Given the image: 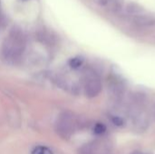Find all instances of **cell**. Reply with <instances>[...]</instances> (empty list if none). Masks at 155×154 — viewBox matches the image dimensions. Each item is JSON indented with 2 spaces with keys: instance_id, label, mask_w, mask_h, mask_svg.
Instances as JSON below:
<instances>
[{
  "instance_id": "cell-9",
  "label": "cell",
  "mask_w": 155,
  "mask_h": 154,
  "mask_svg": "<svg viewBox=\"0 0 155 154\" xmlns=\"http://www.w3.org/2000/svg\"><path fill=\"white\" fill-rule=\"evenodd\" d=\"M111 120H112V123H114V125L118 126V127H121L124 124V120L122 116L120 115H112L111 117Z\"/></svg>"
},
{
  "instance_id": "cell-2",
  "label": "cell",
  "mask_w": 155,
  "mask_h": 154,
  "mask_svg": "<svg viewBox=\"0 0 155 154\" xmlns=\"http://www.w3.org/2000/svg\"><path fill=\"white\" fill-rule=\"evenodd\" d=\"M78 128V120L71 113H62L56 122V131L57 133L66 139L71 137Z\"/></svg>"
},
{
  "instance_id": "cell-4",
  "label": "cell",
  "mask_w": 155,
  "mask_h": 154,
  "mask_svg": "<svg viewBox=\"0 0 155 154\" xmlns=\"http://www.w3.org/2000/svg\"><path fill=\"white\" fill-rule=\"evenodd\" d=\"M109 91L111 96L115 101H120L124 93V84L118 77H114L110 81Z\"/></svg>"
},
{
  "instance_id": "cell-15",
  "label": "cell",
  "mask_w": 155,
  "mask_h": 154,
  "mask_svg": "<svg viewBox=\"0 0 155 154\" xmlns=\"http://www.w3.org/2000/svg\"><path fill=\"white\" fill-rule=\"evenodd\" d=\"M154 116H155V106H154Z\"/></svg>"
},
{
  "instance_id": "cell-8",
  "label": "cell",
  "mask_w": 155,
  "mask_h": 154,
  "mask_svg": "<svg viewBox=\"0 0 155 154\" xmlns=\"http://www.w3.org/2000/svg\"><path fill=\"white\" fill-rule=\"evenodd\" d=\"M82 64H83V59L80 57H74L69 61V65L73 69H78L79 67L82 66Z\"/></svg>"
},
{
  "instance_id": "cell-13",
  "label": "cell",
  "mask_w": 155,
  "mask_h": 154,
  "mask_svg": "<svg viewBox=\"0 0 155 154\" xmlns=\"http://www.w3.org/2000/svg\"><path fill=\"white\" fill-rule=\"evenodd\" d=\"M5 24V17L0 14V27H1V26H4Z\"/></svg>"
},
{
  "instance_id": "cell-5",
  "label": "cell",
  "mask_w": 155,
  "mask_h": 154,
  "mask_svg": "<svg viewBox=\"0 0 155 154\" xmlns=\"http://www.w3.org/2000/svg\"><path fill=\"white\" fill-rule=\"evenodd\" d=\"M134 22L136 25L141 26H148L152 25L155 23V19L152 16L148 15H138L134 18Z\"/></svg>"
},
{
  "instance_id": "cell-7",
  "label": "cell",
  "mask_w": 155,
  "mask_h": 154,
  "mask_svg": "<svg viewBox=\"0 0 155 154\" xmlns=\"http://www.w3.org/2000/svg\"><path fill=\"white\" fill-rule=\"evenodd\" d=\"M79 154H95V145L93 143H89V144L84 145L81 149Z\"/></svg>"
},
{
  "instance_id": "cell-14",
  "label": "cell",
  "mask_w": 155,
  "mask_h": 154,
  "mask_svg": "<svg viewBox=\"0 0 155 154\" xmlns=\"http://www.w3.org/2000/svg\"><path fill=\"white\" fill-rule=\"evenodd\" d=\"M134 154H141V153H140V152H135Z\"/></svg>"
},
{
  "instance_id": "cell-11",
  "label": "cell",
  "mask_w": 155,
  "mask_h": 154,
  "mask_svg": "<svg viewBox=\"0 0 155 154\" xmlns=\"http://www.w3.org/2000/svg\"><path fill=\"white\" fill-rule=\"evenodd\" d=\"M127 10H128L130 13H132V14H137V13H139V12L142 11V8H141L140 6H138L136 4L132 3V4H129V5H128Z\"/></svg>"
},
{
  "instance_id": "cell-10",
  "label": "cell",
  "mask_w": 155,
  "mask_h": 154,
  "mask_svg": "<svg viewBox=\"0 0 155 154\" xmlns=\"http://www.w3.org/2000/svg\"><path fill=\"white\" fill-rule=\"evenodd\" d=\"M32 154H53L52 151L49 150L48 148L46 147H43V146H39V147H36L34 151Z\"/></svg>"
},
{
  "instance_id": "cell-1",
  "label": "cell",
  "mask_w": 155,
  "mask_h": 154,
  "mask_svg": "<svg viewBox=\"0 0 155 154\" xmlns=\"http://www.w3.org/2000/svg\"><path fill=\"white\" fill-rule=\"evenodd\" d=\"M25 47V39L21 28L14 27L11 30L9 36L3 44L2 53L7 61L11 63H16L21 59Z\"/></svg>"
},
{
  "instance_id": "cell-3",
  "label": "cell",
  "mask_w": 155,
  "mask_h": 154,
  "mask_svg": "<svg viewBox=\"0 0 155 154\" xmlns=\"http://www.w3.org/2000/svg\"><path fill=\"white\" fill-rule=\"evenodd\" d=\"M84 89L86 96L93 98L102 91V83L98 75L93 71H87L84 77Z\"/></svg>"
},
{
  "instance_id": "cell-6",
  "label": "cell",
  "mask_w": 155,
  "mask_h": 154,
  "mask_svg": "<svg viewBox=\"0 0 155 154\" xmlns=\"http://www.w3.org/2000/svg\"><path fill=\"white\" fill-rule=\"evenodd\" d=\"M99 4L105 6L109 5L112 9H117L120 5V1L119 0H98Z\"/></svg>"
},
{
  "instance_id": "cell-12",
  "label": "cell",
  "mask_w": 155,
  "mask_h": 154,
  "mask_svg": "<svg viewBox=\"0 0 155 154\" xmlns=\"http://www.w3.org/2000/svg\"><path fill=\"white\" fill-rule=\"evenodd\" d=\"M105 130H106V128L103 123H97L94 129V131L96 134H103L105 132Z\"/></svg>"
}]
</instances>
